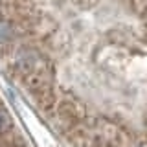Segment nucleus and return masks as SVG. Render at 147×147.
Masks as SVG:
<instances>
[{
    "instance_id": "2",
    "label": "nucleus",
    "mask_w": 147,
    "mask_h": 147,
    "mask_svg": "<svg viewBox=\"0 0 147 147\" xmlns=\"http://www.w3.org/2000/svg\"><path fill=\"white\" fill-rule=\"evenodd\" d=\"M0 147H30L2 96H0Z\"/></svg>"
},
{
    "instance_id": "1",
    "label": "nucleus",
    "mask_w": 147,
    "mask_h": 147,
    "mask_svg": "<svg viewBox=\"0 0 147 147\" xmlns=\"http://www.w3.org/2000/svg\"><path fill=\"white\" fill-rule=\"evenodd\" d=\"M0 66L72 147H147V0H0Z\"/></svg>"
}]
</instances>
